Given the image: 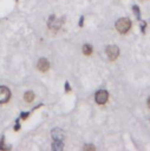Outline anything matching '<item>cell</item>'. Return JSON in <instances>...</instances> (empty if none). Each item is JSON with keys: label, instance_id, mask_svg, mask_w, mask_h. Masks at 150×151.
Here are the masks:
<instances>
[{"label": "cell", "instance_id": "1", "mask_svg": "<svg viewBox=\"0 0 150 151\" xmlns=\"http://www.w3.org/2000/svg\"><path fill=\"white\" fill-rule=\"evenodd\" d=\"M131 26H132V22L129 18H119L115 24V27H116L117 32L120 33V34H126L130 31Z\"/></svg>", "mask_w": 150, "mask_h": 151}, {"label": "cell", "instance_id": "2", "mask_svg": "<svg viewBox=\"0 0 150 151\" xmlns=\"http://www.w3.org/2000/svg\"><path fill=\"white\" fill-rule=\"evenodd\" d=\"M105 53H106L109 60L113 61V60H116V59L118 58V55H119V48H118V46H116V45H109V46L106 47V50H105Z\"/></svg>", "mask_w": 150, "mask_h": 151}, {"label": "cell", "instance_id": "3", "mask_svg": "<svg viewBox=\"0 0 150 151\" xmlns=\"http://www.w3.org/2000/svg\"><path fill=\"white\" fill-rule=\"evenodd\" d=\"M109 99V92L106 90H99L97 91L96 96H94V100L98 105H104Z\"/></svg>", "mask_w": 150, "mask_h": 151}, {"label": "cell", "instance_id": "4", "mask_svg": "<svg viewBox=\"0 0 150 151\" xmlns=\"http://www.w3.org/2000/svg\"><path fill=\"white\" fill-rule=\"evenodd\" d=\"M11 98V91L6 86H0V104L6 103Z\"/></svg>", "mask_w": 150, "mask_h": 151}, {"label": "cell", "instance_id": "5", "mask_svg": "<svg viewBox=\"0 0 150 151\" xmlns=\"http://www.w3.org/2000/svg\"><path fill=\"white\" fill-rule=\"evenodd\" d=\"M37 67H38L39 71H41V72H46V71L50 68V63H48L47 59H45V58H40V59L38 60Z\"/></svg>", "mask_w": 150, "mask_h": 151}, {"label": "cell", "instance_id": "6", "mask_svg": "<svg viewBox=\"0 0 150 151\" xmlns=\"http://www.w3.org/2000/svg\"><path fill=\"white\" fill-rule=\"evenodd\" d=\"M51 134L54 140H64V138H65V134H64L63 130H60V129H53Z\"/></svg>", "mask_w": 150, "mask_h": 151}, {"label": "cell", "instance_id": "7", "mask_svg": "<svg viewBox=\"0 0 150 151\" xmlns=\"http://www.w3.org/2000/svg\"><path fill=\"white\" fill-rule=\"evenodd\" d=\"M63 147H64L63 140H54L52 144V149L54 151H60V150H63Z\"/></svg>", "mask_w": 150, "mask_h": 151}, {"label": "cell", "instance_id": "8", "mask_svg": "<svg viewBox=\"0 0 150 151\" xmlns=\"http://www.w3.org/2000/svg\"><path fill=\"white\" fill-rule=\"evenodd\" d=\"M92 46L90 45V44H85V45H83V53L85 54V55H91L92 54Z\"/></svg>", "mask_w": 150, "mask_h": 151}, {"label": "cell", "instance_id": "9", "mask_svg": "<svg viewBox=\"0 0 150 151\" xmlns=\"http://www.w3.org/2000/svg\"><path fill=\"white\" fill-rule=\"evenodd\" d=\"M24 99H25L26 103H31V101L34 99V93H33L32 91H27V92H25V94H24Z\"/></svg>", "mask_w": 150, "mask_h": 151}, {"label": "cell", "instance_id": "10", "mask_svg": "<svg viewBox=\"0 0 150 151\" xmlns=\"http://www.w3.org/2000/svg\"><path fill=\"white\" fill-rule=\"evenodd\" d=\"M132 11H133V13H135L137 20L139 21V20L142 19V18H141V11H139V7H138L137 5H133V6H132Z\"/></svg>", "mask_w": 150, "mask_h": 151}, {"label": "cell", "instance_id": "11", "mask_svg": "<svg viewBox=\"0 0 150 151\" xmlns=\"http://www.w3.org/2000/svg\"><path fill=\"white\" fill-rule=\"evenodd\" d=\"M146 26H148V25H146V21H144V20L141 19V20H139V27H141V31H142L143 34L146 32Z\"/></svg>", "mask_w": 150, "mask_h": 151}, {"label": "cell", "instance_id": "12", "mask_svg": "<svg viewBox=\"0 0 150 151\" xmlns=\"http://www.w3.org/2000/svg\"><path fill=\"white\" fill-rule=\"evenodd\" d=\"M96 147L93 145H84V150H94Z\"/></svg>", "mask_w": 150, "mask_h": 151}, {"label": "cell", "instance_id": "13", "mask_svg": "<svg viewBox=\"0 0 150 151\" xmlns=\"http://www.w3.org/2000/svg\"><path fill=\"white\" fill-rule=\"evenodd\" d=\"M28 117V112H22V114H21V118L22 119H26Z\"/></svg>", "mask_w": 150, "mask_h": 151}, {"label": "cell", "instance_id": "14", "mask_svg": "<svg viewBox=\"0 0 150 151\" xmlns=\"http://www.w3.org/2000/svg\"><path fill=\"white\" fill-rule=\"evenodd\" d=\"M65 90L69 92V91H71V87H70V85H69V83H65Z\"/></svg>", "mask_w": 150, "mask_h": 151}, {"label": "cell", "instance_id": "15", "mask_svg": "<svg viewBox=\"0 0 150 151\" xmlns=\"http://www.w3.org/2000/svg\"><path fill=\"white\" fill-rule=\"evenodd\" d=\"M146 105H148V107H149V110H150V96H149V98H148V100H146Z\"/></svg>", "mask_w": 150, "mask_h": 151}, {"label": "cell", "instance_id": "16", "mask_svg": "<svg viewBox=\"0 0 150 151\" xmlns=\"http://www.w3.org/2000/svg\"><path fill=\"white\" fill-rule=\"evenodd\" d=\"M83 19H84V18L81 17V18H80V22H79V25H80V26H83Z\"/></svg>", "mask_w": 150, "mask_h": 151}, {"label": "cell", "instance_id": "17", "mask_svg": "<svg viewBox=\"0 0 150 151\" xmlns=\"http://www.w3.org/2000/svg\"><path fill=\"white\" fill-rule=\"evenodd\" d=\"M14 129H15V130H18V129H20V125H19V124H17V125H15V127H14Z\"/></svg>", "mask_w": 150, "mask_h": 151}, {"label": "cell", "instance_id": "18", "mask_svg": "<svg viewBox=\"0 0 150 151\" xmlns=\"http://www.w3.org/2000/svg\"><path fill=\"white\" fill-rule=\"evenodd\" d=\"M149 122H150V119H149Z\"/></svg>", "mask_w": 150, "mask_h": 151}]
</instances>
